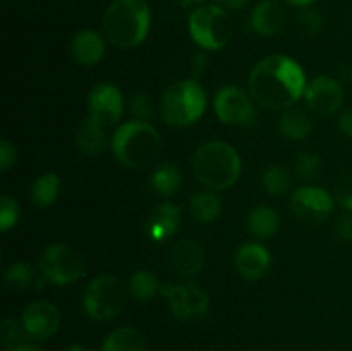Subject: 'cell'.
I'll use <instances>...</instances> for the list:
<instances>
[{
    "mask_svg": "<svg viewBox=\"0 0 352 351\" xmlns=\"http://www.w3.org/2000/svg\"><path fill=\"white\" fill-rule=\"evenodd\" d=\"M250 95L258 105L270 110L289 109L306 92V74L287 55L261 58L250 74Z\"/></svg>",
    "mask_w": 352,
    "mask_h": 351,
    "instance_id": "obj_1",
    "label": "cell"
},
{
    "mask_svg": "<svg viewBox=\"0 0 352 351\" xmlns=\"http://www.w3.org/2000/svg\"><path fill=\"white\" fill-rule=\"evenodd\" d=\"M151 10L146 0H113L103 16L107 40L117 48H134L148 36Z\"/></svg>",
    "mask_w": 352,
    "mask_h": 351,
    "instance_id": "obj_2",
    "label": "cell"
},
{
    "mask_svg": "<svg viewBox=\"0 0 352 351\" xmlns=\"http://www.w3.org/2000/svg\"><path fill=\"white\" fill-rule=\"evenodd\" d=\"M192 171L203 186L215 191L230 188L241 176V158L236 148L223 141H208L196 148Z\"/></svg>",
    "mask_w": 352,
    "mask_h": 351,
    "instance_id": "obj_3",
    "label": "cell"
},
{
    "mask_svg": "<svg viewBox=\"0 0 352 351\" xmlns=\"http://www.w3.org/2000/svg\"><path fill=\"white\" fill-rule=\"evenodd\" d=\"M113 155L120 164L131 169H143L160 155V133L143 120L124 123L112 138Z\"/></svg>",
    "mask_w": 352,
    "mask_h": 351,
    "instance_id": "obj_4",
    "label": "cell"
},
{
    "mask_svg": "<svg viewBox=\"0 0 352 351\" xmlns=\"http://www.w3.org/2000/svg\"><path fill=\"white\" fill-rule=\"evenodd\" d=\"M206 110V93L196 79H182L165 89L160 114L165 124L186 127L195 124Z\"/></svg>",
    "mask_w": 352,
    "mask_h": 351,
    "instance_id": "obj_5",
    "label": "cell"
},
{
    "mask_svg": "<svg viewBox=\"0 0 352 351\" xmlns=\"http://www.w3.org/2000/svg\"><path fill=\"white\" fill-rule=\"evenodd\" d=\"M192 41L203 50H220L234 36V23L220 6H203L192 10L188 21Z\"/></svg>",
    "mask_w": 352,
    "mask_h": 351,
    "instance_id": "obj_6",
    "label": "cell"
},
{
    "mask_svg": "<svg viewBox=\"0 0 352 351\" xmlns=\"http://www.w3.org/2000/svg\"><path fill=\"white\" fill-rule=\"evenodd\" d=\"M127 303L126 286L116 275H100L93 279L82 296L86 313L95 320L116 319Z\"/></svg>",
    "mask_w": 352,
    "mask_h": 351,
    "instance_id": "obj_7",
    "label": "cell"
},
{
    "mask_svg": "<svg viewBox=\"0 0 352 351\" xmlns=\"http://www.w3.org/2000/svg\"><path fill=\"white\" fill-rule=\"evenodd\" d=\"M40 268L45 281L58 286L71 284L85 274V258L69 244L55 243L41 255Z\"/></svg>",
    "mask_w": 352,
    "mask_h": 351,
    "instance_id": "obj_8",
    "label": "cell"
},
{
    "mask_svg": "<svg viewBox=\"0 0 352 351\" xmlns=\"http://www.w3.org/2000/svg\"><path fill=\"white\" fill-rule=\"evenodd\" d=\"M160 292L168 299L172 313L181 320H198L210 308L208 292L196 282H164Z\"/></svg>",
    "mask_w": 352,
    "mask_h": 351,
    "instance_id": "obj_9",
    "label": "cell"
},
{
    "mask_svg": "<svg viewBox=\"0 0 352 351\" xmlns=\"http://www.w3.org/2000/svg\"><path fill=\"white\" fill-rule=\"evenodd\" d=\"M217 117L229 126L251 127L256 120L253 96L239 86H226L219 89L213 100Z\"/></svg>",
    "mask_w": 352,
    "mask_h": 351,
    "instance_id": "obj_10",
    "label": "cell"
},
{
    "mask_svg": "<svg viewBox=\"0 0 352 351\" xmlns=\"http://www.w3.org/2000/svg\"><path fill=\"white\" fill-rule=\"evenodd\" d=\"M291 210L299 220L316 226L325 222L333 212V198L318 186H302L292 193Z\"/></svg>",
    "mask_w": 352,
    "mask_h": 351,
    "instance_id": "obj_11",
    "label": "cell"
},
{
    "mask_svg": "<svg viewBox=\"0 0 352 351\" xmlns=\"http://www.w3.org/2000/svg\"><path fill=\"white\" fill-rule=\"evenodd\" d=\"M89 117L102 126H113L124 112L122 93L110 83H100L91 89L88 98Z\"/></svg>",
    "mask_w": 352,
    "mask_h": 351,
    "instance_id": "obj_12",
    "label": "cell"
},
{
    "mask_svg": "<svg viewBox=\"0 0 352 351\" xmlns=\"http://www.w3.org/2000/svg\"><path fill=\"white\" fill-rule=\"evenodd\" d=\"M23 326L31 339L45 341L54 336L60 327V313L54 303L38 299L24 308Z\"/></svg>",
    "mask_w": 352,
    "mask_h": 351,
    "instance_id": "obj_13",
    "label": "cell"
},
{
    "mask_svg": "<svg viewBox=\"0 0 352 351\" xmlns=\"http://www.w3.org/2000/svg\"><path fill=\"white\" fill-rule=\"evenodd\" d=\"M306 105L320 116H332L342 107L344 89L339 81L329 76H318L313 79L305 92Z\"/></svg>",
    "mask_w": 352,
    "mask_h": 351,
    "instance_id": "obj_14",
    "label": "cell"
},
{
    "mask_svg": "<svg viewBox=\"0 0 352 351\" xmlns=\"http://www.w3.org/2000/svg\"><path fill=\"white\" fill-rule=\"evenodd\" d=\"M168 265L175 274L192 277L199 274L205 265V251L196 241L179 240L168 250Z\"/></svg>",
    "mask_w": 352,
    "mask_h": 351,
    "instance_id": "obj_15",
    "label": "cell"
},
{
    "mask_svg": "<svg viewBox=\"0 0 352 351\" xmlns=\"http://www.w3.org/2000/svg\"><path fill=\"white\" fill-rule=\"evenodd\" d=\"M236 270L243 275L244 279L256 281L267 275L272 267L270 251L258 243H246L237 250L236 258H234Z\"/></svg>",
    "mask_w": 352,
    "mask_h": 351,
    "instance_id": "obj_16",
    "label": "cell"
},
{
    "mask_svg": "<svg viewBox=\"0 0 352 351\" xmlns=\"http://www.w3.org/2000/svg\"><path fill=\"white\" fill-rule=\"evenodd\" d=\"M179 226H181V209L174 203L165 202L151 210L144 231L151 241L162 243V241L174 236Z\"/></svg>",
    "mask_w": 352,
    "mask_h": 351,
    "instance_id": "obj_17",
    "label": "cell"
},
{
    "mask_svg": "<svg viewBox=\"0 0 352 351\" xmlns=\"http://www.w3.org/2000/svg\"><path fill=\"white\" fill-rule=\"evenodd\" d=\"M287 14L277 0H261L251 14V28L261 36H275L284 30Z\"/></svg>",
    "mask_w": 352,
    "mask_h": 351,
    "instance_id": "obj_18",
    "label": "cell"
},
{
    "mask_svg": "<svg viewBox=\"0 0 352 351\" xmlns=\"http://www.w3.org/2000/svg\"><path fill=\"white\" fill-rule=\"evenodd\" d=\"M71 54L79 64L95 65L105 55V41L96 31L82 30L72 38Z\"/></svg>",
    "mask_w": 352,
    "mask_h": 351,
    "instance_id": "obj_19",
    "label": "cell"
},
{
    "mask_svg": "<svg viewBox=\"0 0 352 351\" xmlns=\"http://www.w3.org/2000/svg\"><path fill=\"white\" fill-rule=\"evenodd\" d=\"M107 145H109V138H107L105 126L93 120L91 117L79 124L76 131V147L81 153L98 155L105 150Z\"/></svg>",
    "mask_w": 352,
    "mask_h": 351,
    "instance_id": "obj_20",
    "label": "cell"
},
{
    "mask_svg": "<svg viewBox=\"0 0 352 351\" xmlns=\"http://www.w3.org/2000/svg\"><path fill=\"white\" fill-rule=\"evenodd\" d=\"M280 227V215L275 209L268 205H260L251 210L248 217V229L254 237L260 240H268L274 234H277Z\"/></svg>",
    "mask_w": 352,
    "mask_h": 351,
    "instance_id": "obj_21",
    "label": "cell"
},
{
    "mask_svg": "<svg viewBox=\"0 0 352 351\" xmlns=\"http://www.w3.org/2000/svg\"><path fill=\"white\" fill-rule=\"evenodd\" d=\"M102 351H146V341L138 329L119 327L105 337Z\"/></svg>",
    "mask_w": 352,
    "mask_h": 351,
    "instance_id": "obj_22",
    "label": "cell"
},
{
    "mask_svg": "<svg viewBox=\"0 0 352 351\" xmlns=\"http://www.w3.org/2000/svg\"><path fill=\"white\" fill-rule=\"evenodd\" d=\"M151 186L162 196H174L182 186V172L172 162L160 164L151 174Z\"/></svg>",
    "mask_w": 352,
    "mask_h": 351,
    "instance_id": "obj_23",
    "label": "cell"
},
{
    "mask_svg": "<svg viewBox=\"0 0 352 351\" xmlns=\"http://www.w3.org/2000/svg\"><path fill=\"white\" fill-rule=\"evenodd\" d=\"M189 210L198 222H213L222 212V202L215 193L199 191L189 198Z\"/></svg>",
    "mask_w": 352,
    "mask_h": 351,
    "instance_id": "obj_24",
    "label": "cell"
},
{
    "mask_svg": "<svg viewBox=\"0 0 352 351\" xmlns=\"http://www.w3.org/2000/svg\"><path fill=\"white\" fill-rule=\"evenodd\" d=\"M280 131L289 140H305L313 131V120L302 110L289 109L280 117Z\"/></svg>",
    "mask_w": 352,
    "mask_h": 351,
    "instance_id": "obj_25",
    "label": "cell"
},
{
    "mask_svg": "<svg viewBox=\"0 0 352 351\" xmlns=\"http://www.w3.org/2000/svg\"><path fill=\"white\" fill-rule=\"evenodd\" d=\"M58 191H60V179L57 174H43L33 182L31 186V200L36 206L52 205L57 200Z\"/></svg>",
    "mask_w": 352,
    "mask_h": 351,
    "instance_id": "obj_26",
    "label": "cell"
},
{
    "mask_svg": "<svg viewBox=\"0 0 352 351\" xmlns=\"http://www.w3.org/2000/svg\"><path fill=\"white\" fill-rule=\"evenodd\" d=\"M160 286L157 275L150 270H138L129 279V292L140 301L153 298L160 291Z\"/></svg>",
    "mask_w": 352,
    "mask_h": 351,
    "instance_id": "obj_27",
    "label": "cell"
},
{
    "mask_svg": "<svg viewBox=\"0 0 352 351\" xmlns=\"http://www.w3.org/2000/svg\"><path fill=\"white\" fill-rule=\"evenodd\" d=\"M28 332L23 322L14 319H3L0 323V339H2L3 351H19L28 344Z\"/></svg>",
    "mask_w": 352,
    "mask_h": 351,
    "instance_id": "obj_28",
    "label": "cell"
},
{
    "mask_svg": "<svg viewBox=\"0 0 352 351\" xmlns=\"http://www.w3.org/2000/svg\"><path fill=\"white\" fill-rule=\"evenodd\" d=\"M34 279L33 267L26 262H17L12 264L6 270V286L10 291H24L31 286Z\"/></svg>",
    "mask_w": 352,
    "mask_h": 351,
    "instance_id": "obj_29",
    "label": "cell"
},
{
    "mask_svg": "<svg viewBox=\"0 0 352 351\" xmlns=\"http://www.w3.org/2000/svg\"><path fill=\"white\" fill-rule=\"evenodd\" d=\"M261 181H263L265 189L274 196L285 195L289 191V188H291L292 182L289 172L284 167H280V165H272V167H268L265 171Z\"/></svg>",
    "mask_w": 352,
    "mask_h": 351,
    "instance_id": "obj_30",
    "label": "cell"
},
{
    "mask_svg": "<svg viewBox=\"0 0 352 351\" xmlns=\"http://www.w3.org/2000/svg\"><path fill=\"white\" fill-rule=\"evenodd\" d=\"M294 26L301 36L313 38L322 31L323 28V17L322 14L316 12L313 9H302L296 14Z\"/></svg>",
    "mask_w": 352,
    "mask_h": 351,
    "instance_id": "obj_31",
    "label": "cell"
},
{
    "mask_svg": "<svg viewBox=\"0 0 352 351\" xmlns=\"http://www.w3.org/2000/svg\"><path fill=\"white\" fill-rule=\"evenodd\" d=\"M294 172L302 181H313L322 172V158L311 151H302L296 157Z\"/></svg>",
    "mask_w": 352,
    "mask_h": 351,
    "instance_id": "obj_32",
    "label": "cell"
},
{
    "mask_svg": "<svg viewBox=\"0 0 352 351\" xmlns=\"http://www.w3.org/2000/svg\"><path fill=\"white\" fill-rule=\"evenodd\" d=\"M131 112L136 117L138 120H143V123H148V120L153 119L155 110H153V100L148 95L146 92H140L131 98Z\"/></svg>",
    "mask_w": 352,
    "mask_h": 351,
    "instance_id": "obj_33",
    "label": "cell"
},
{
    "mask_svg": "<svg viewBox=\"0 0 352 351\" xmlns=\"http://www.w3.org/2000/svg\"><path fill=\"white\" fill-rule=\"evenodd\" d=\"M19 213L21 210L16 200L7 195L0 198V229L2 233L9 231L19 220Z\"/></svg>",
    "mask_w": 352,
    "mask_h": 351,
    "instance_id": "obj_34",
    "label": "cell"
},
{
    "mask_svg": "<svg viewBox=\"0 0 352 351\" xmlns=\"http://www.w3.org/2000/svg\"><path fill=\"white\" fill-rule=\"evenodd\" d=\"M333 193H336L337 202H339L347 212H352V172H347V174L340 176V178L337 179Z\"/></svg>",
    "mask_w": 352,
    "mask_h": 351,
    "instance_id": "obj_35",
    "label": "cell"
},
{
    "mask_svg": "<svg viewBox=\"0 0 352 351\" xmlns=\"http://www.w3.org/2000/svg\"><path fill=\"white\" fill-rule=\"evenodd\" d=\"M336 233L340 240L352 243V212H346L337 217Z\"/></svg>",
    "mask_w": 352,
    "mask_h": 351,
    "instance_id": "obj_36",
    "label": "cell"
},
{
    "mask_svg": "<svg viewBox=\"0 0 352 351\" xmlns=\"http://www.w3.org/2000/svg\"><path fill=\"white\" fill-rule=\"evenodd\" d=\"M16 147L12 143H9L7 140L0 141V169L7 171V169L12 167L14 162H16Z\"/></svg>",
    "mask_w": 352,
    "mask_h": 351,
    "instance_id": "obj_37",
    "label": "cell"
},
{
    "mask_svg": "<svg viewBox=\"0 0 352 351\" xmlns=\"http://www.w3.org/2000/svg\"><path fill=\"white\" fill-rule=\"evenodd\" d=\"M339 129L347 138H352V109L344 110L339 117Z\"/></svg>",
    "mask_w": 352,
    "mask_h": 351,
    "instance_id": "obj_38",
    "label": "cell"
},
{
    "mask_svg": "<svg viewBox=\"0 0 352 351\" xmlns=\"http://www.w3.org/2000/svg\"><path fill=\"white\" fill-rule=\"evenodd\" d=\"M217 2H220V6L227 7L230 10H241L243 7H246L250 0H217Z\"/></svg>",
    "mask_w": 352,
    "mask_h": 351,
    "instance_id": "obj_39",
    "label": "cell"
},
{
    "mask_svg": "<svg viewBox=\"0 0 352 351\" xmlns=\"http://www.w3.org/2000/svg\"><path fill=\"white\" fill-rule=\"evenodd\" d=\"M208 64V57H206L205 54H198L195 57V74H196V78H198V76H201V72L205 71V65Z\"/></svg>",
    "mask_w": 352,
    "mask_h": 351,
    "instance_id": "obj_40",
    "label": "cell"
},
{
    "mask_svg": "<svg viewBox=\"0 0 352 351\" xmlns=\"http://www.w3.org/2000/svg\"><path fill=\"white\" fill-rule=\"evenodd\" d=\"M287 2H291L292 6H298V7H308L311 6V3H315L316 0H287Z\"/></svg>",
    "mask_w": 352,
    "mask_h": 351,
    "instance_id": "obj_41",
    "label": "cell"
},
{
    "mask_svg": "<svg viewBox=\"0 0 352 351\" xmlns=\"http://www.w3.org/2000/svg\"><path fill=\"white\" fill-rule=\"evenodd\" d=\"M19 351H45V350H43V348H41V346H38V344H31V343H28L26 346L21 348Z\"/></svg>",
    "mask_w": 352,
    "mask_h": 351,
    "instance_id": "obj_42",
    "label": "cell"
},
{
    "mask_svg": "<svg viewBox=\"0 0 352 351\" xmlns=\"http://www.w3.org/2000/svg\"><path fill=\"white\" fill-rule=\"evenodd\" d=\"M170 2L177 3V6H182V7H188V6H191V3L201 2V0H170Z\"/></svg>",
    "mask_w": 352,
    "mask_h": 351,
    "instance_id": "obj_43",
    "label": "cell"
},
{
    "mask_svg": "<svg viewBox=\"0 0 352 351\" xmlns=\"http://www.w3.org/2000/svg\"><path fill=\"white\" fill-rule=\"evenodd\" d=\"M65 351H88V348L82 346V344H72V346H69Z\"/></svg>",
    "mask_w": 352,
    "mask_h": 351,
    "instance_id": "obj_44",
    "label": "cell"
}]
</instances>
